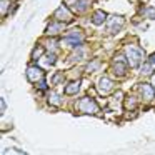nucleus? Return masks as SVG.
Segmentation results:
<instances>
[{
    "label": "nucleus",
    "instance_id": "obj_1",
    "mask_svg": "<svg viewBox=\"0 0 155 155\" xmlns=\"http://www.w3.org/2000/svg\"><path fill=\"white\" fill-rule=\"evenodd\" d=\"M142 57H143L142 48L135 47V45H128V47L125 48V58H127V62H128L130 67H138Z\"/></svg>",
    "mask_w": 155,
    "mask_h": 155
},
{
    "label": "nucleus",
    "instance_id": "obj_2",
    "mask_svg": "<svg viewBox=\"0 0 155 155\" xmlns=\"http://www.w3.org/2000/svg\"><path fill=\"white\" fill-rule=\"evenodd\" d=\"M77 108L82 112V114H97L98 105L95 104L90 97H85V98H82V100H78Z\"/></svg>",
    "mask_w": 155,
    "mask_h": 155
},
{
    "label": "nucleus",
    "instance_id": "obj_3",
    "mask_svg": "<svg viewBox=\"0 0 155 155\" xmlns=\"http://www.w3.org/2000/svg\"><path fill=\"white\" fill-rule=\"evenodd\" d=\"M65 42H67L68 45H72V47H80L82 42H84V34H82L78 28H74V30H70L67 34Z\"/></svg>",
    "mask_w": 155,
    "mask_h": 155
},
{
    "label": "nucleus",
    "instance_id": "obj_4",
    "mask_svg": "<svg viewBox=\"0 0 155 155\" xmlns=\"http://www.w3.org/2000/svg\"><path fill=\"white\" fill-rule=\"evenodd\" d=\"M67 5L72 7L74 12H85L90 7V2L88 0H67Z\"/></svg>",
    "mask_w": 155,
    "mask_h": 155
},
{
    "label": "nucleus",
    "instance_id": "obj_5",
    "mask_svg": "<svg viewBox=\"0 0 155 155\" xmlns=\"http://www.w3.org/2000/svg\"><path fill=\"white\" fill-rule=\"evenodd\" d=\"M124 22H125L124 17H120V15H114V17L108 20V34H117V32L122 28Z\"/></svg>",
    "mask_w": 155,
    "mask_h": 155
},
{
    "label": "nucleus",
    "instance_id": "obj_6",
    "mask_svg": "<svg viewBox=\"0 0 155 155\" xmlns=\"http://www.w3.org/2000/svg\"><path fill=\"white\" fill-rule=\"evenodd\" d=\"M27 78L30 82H38L44 78V72H42V68L35 67V65H30V67L27 68Z\"/></svg>",
    "mask_w": 155,
    "mask_h": 155
},
{
    "label": "nucleus",
    "instance_id": "obj_7",
    "mask_svg": "<svg viewBox=\"0 0 155 155\" xmlns=\"http://www.w3.org/2000/svg\"><path fill=\"white\" fill-rule=\"evenodd\" d=\"M55 18L60 22H70L72 20V14L67 8V5H60V7L55 10Z\"/></svg>",
    "mask_w": 155,
    "mask_h": 155
},
{
    "label": "nucleus",
    "instance_id": "obj_8",
    "mask_svg": "<svg viewBox=\"0 0 155 155\" xmlns=\"http://www.w3.org/2000/svg\"><path fill=\"white\" fill-rule=\"evenodd\" d=\"M138 90H140V94H142V95H143L145 100H152V98L155 97L153 88H152L148 84H142V85H138Z\"/></svg>",
    "mask_w": 155,
    "mask_h": 155
},
{
    "label": "nucleus",
    "instance_id": "obj_9",
    "mask_svg": "<svg viewBox=\"0 0 155 155\" xmlns=\"http://www.w3.org/2000/svg\"><path fill=\"white\" fill-rule=\"evenodd\" d=\"M97 87H98V90H100V92H110L112 88H114V82L108 80L107 77H104V78H100V80H98Z\"/></svg>",
    "mask_w": 155,
    "mask_h": 155
},
{
    "label": "nucleus",
    "instance_id": "obj_10",
    "mask_svg": "<svg viewBox=\"0 0 155 155\" xmlns=\"http://www.w3.org/2000/svg\"><path fill=\"white\" fill-rule=\"evenodd\" d=\"M112 70H114L115 75H118V77H124V75L127 74V65H125L124 62H114V65H112Z\"/></svg>",
    "mask_w": 155,
    "mask_h": 155
},
{
    "label": "nucleus",
    "instance_id": "obj_11",
    "mask_svg": "<svg viewBox=\"0 0 155 155\" xmlns=\"http://www.w3.org/2000/svg\"><path fill=\"white\" fill-rule=\"evenodd\" d=\"M64 28V25H62V22H52V24H48L47 27V34L48 35H55V34H60V30Z\"/></svg>",
    "mask_w": 155,
    "mask_h": 155
},
{
    "label": "nucleus",
    "instance_id": "obj_12",
    "mask_svg": "<svg viewBox=\"0 0 155 155\" xmlns=\"http://www.w3.org/2000/svg\"><path fill=\"white\" fill-rule=\"evenodd\" d=\"M105 20H107V15H105V12H102V10H97L94 14V17H92V22H94L95 25H102Z\"/></svg>",
    "mask_w": 155,
    "mask_h": 155
},
{
    "label": "nucleus",
    "instance_id": "obj_13",
    "mask_svg": "<svg viewBox=\"0 0 155 155\" xmlns=\"http://www.w3.org/2000/svg\"><path fill=\"white\" fill-rule=\"evenodd\" d=\"M78 88H80V82L75 80V82H72L70 85H67V88H65V94H67V95H75V94L78 92Z\"/></svg>",
    "mask_w": 155,
    "mask_h": 155
},
{
    "label": "nucleus",
    "instance_id": "obj_14",
    "mask_svg": "<svg viewBox=\"0 0 155 155\" xmlns=\"http://www.w3.org/2000/svg\"><path fill=\"white\" fill-rule=\"evenodd\" d=\"M42 54H44V47H42V45H37V47H35V50L32 52V58H34V60H38Z\"/></svg>",
    "mask_w": 155,
    "mask_h": 155
},
{
    "label": "nucleus",
    "instance_id": "obj_15",
    "mask_svg": "<svg viewBox=\"0 0 155 155\" xmlns=\"http://www.w3.org/2000/svg\"><path fill=\"white\" fill-rule=\"evenodd\" d=\"M152 65H153V64H152V62H150V64H143V65H142V74H143V75H150L152 74V72H153V68H152Z\"/></svg>",
    "mask_w": 155,
    "mask_h": 155
},
{
    "label": "nucleus",
    "instance_id": "obj_16",
    "mask_svg": "<svg viewBox=\"0 0 155 155\" xmlns=\"http://www.w3.org/2000/svg\"><path fill=\"white\" fill-rule=\"evenodd\" d=\"M48 102H50L52 105H60V97H58L57 94H50V97H48Z\"/></svg>",
    "mask_w": 155,
    "mask_h": 155
},
{
    "label": "nucleus",
    "instance_id": "obj_17",
    "mask_svg": "<svg viewBox=\"0 0 155 155\" xmlns=\"http://www.w3.org/2000/svg\"><path fill=\"white\" fill-rule=\"evenodd\" d=\"M8 7H10V0H2V8H0L2 15H5V14H7Z\"/></svg>",
    "mask_w": 155,
    "mask_h": 155
},
{
    "label": "nucleus",
    "instance_id": "obj_18",
    "mask_svg": "<svg viewBox=\"0 0 155 155\" xmlns=\"http://www.w3.org/2000/svg\"><path fill=\"white\" fill-rule=\"evenodd\" d=\"M55 60H57V57H55V54H47V58H45V62H47L48 65H52V64H55Z\"/></svg>",
    "mask_w": 155,
    "mask_h": 155
},
{
    "label": "nucleus",
    "instance_id": "obj_19",
    "mask_svg": "<svg viewBox=\"0 0 155 155\" xmlns=\"http://www.w3.org/2000/svg\"><path fill=\"white\" fill-rule=\"evenodd\" d=\"M98 65H100V62H98V60H94V62H90V64H87V70L92 72V70H95Z\"/></svg>",
    "mask_w": 155,
    "mask_h": 155
},
{
    "label": "nucleus",
    "instance_id": "obj_20",
    "mask_svg": "<svg viewBox=\"0 0 155 155\" xmlns=\"http://www.w3.org/2000/svg\"><path fill=\"white\" fill-rule=\"evenodd\" d=\"M145 15H147L148 18H155V8H152V7L145 8Z\"/></svg>",
    "mask_w": 155,
    "mask_h": 155
},
{
    "label": "nucleus",
    "instance_id": "obj_21",
    "mask_svg": "<svg viewBox=\"0 0 155 155\" xmlns=\"http://www.w3.org/2000/svg\"><path fill=\"white\" fill-rule=\"evenodd\" d=\"M38 88H40V90H47V88H48L47 82H45L44 78H42V80H38Z\"/></svg>",
    "mask_w": 155,
    "mask_h": 155
},
{
    "label": "nucleus",
    "instance_id": "obj_22",
    "mask_svg": "<svg viewBox=\"0 0 155 155\" xmlns=\"http://www.w3.org/2000/svg\"><path fill=\"white\" fill-rule=\"evenodd\" d=\"M62 82V74H55L54 75V84H60Z\"/></svg>",
    "mask_w": 155,
    "mask_h": 155
},
{
    "label": "nucleus",
    "instance_id": "obj_23",
    "mask_svg": "<svg viewBox=\"0 0 155 155\" xmlns=\"http://www.w3.org/2000/svg\"><path fill=\"white\" fill-rule=\"evenodd\" d=\"M0 104H2V108H0V112H2V114H4V112H5V100H4V98H2V100H0Z\"/></svg>",
    "mask_w": 155,
    "mask_h": 155
},
{
    "label": "nucleus",
    "instance_id": "obj_24",
    "mask_svg": "<svg viewBox=\"0 0 155 155\" xmlns=\"http://www.w3.org/2000/svg\"><path fill=\"white\" fill-rule=\"evenodd\" d=\"M150 62H152V64H155V54H153V55H152V57H150Z\"/></svg>",
    "mask_w": 155,
    "mask_h": 155
}]
</instances>
